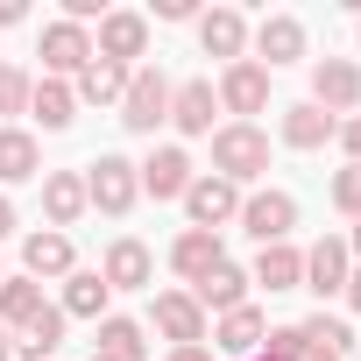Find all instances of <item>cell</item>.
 <instances>
[{"label": "cell", "mask_w": 361, "mask_h": 361, "mask_svg": "<svg viewBox=\"0 0 361 361\" xmlns=\"http://www.w3.org/2000/svg\"><path fill=\"white\" fill-rule=\"evenodd\" d=\"M220 262H227V255H220V234H206V227H185V234L170 241V269L185 276V283H199V276L220 269Z\"/></svg>", "instance_id": "obj_18"}, {"label": "cell", "mask_w": 361, "mask_h": 361, "mask_svg": "<svg viewBox=\"0 0 361 361\" xmlns=\"http://www.w3.org/2000/svg\"><path fill=\"white\" fill-rule=\"evenodd\" d=\"M262 354H269V361H305V333H298V326H269Z\"/></svg>", "instance_id": "obj_34"}, {"label": "cell", "mask_w": 361, "mask_h": 361, "mask_svg": "<svg viewBox=\"0 0 361 361\" xmlns=\"http://www.w3.org/2000/svg\"><path fill=\"white\" fill-rule=\"evenodd\" d=\"M185 213H192V227L220 234V227L241 213V185H227V177H192V192H185Z\"/></svg>", "instance_id": "obj_7"}, {"label": "cell", "mask_w": 361, "mask_h": 361, "mask_svg": "<svg viewBox=\"0 0 361 361\" xmlns=\"http://www.w3.org/2000/svg\"><path fill=\"white\" fill-rule=\"evenodd\" d=\"M333 206H340L347 220H361V163H347V170L333 177Z\"/></svg>", "instance_id": "obj_33"}, {"label": "cell", "mask_w": 361, "mask_h": 361, "mask_svg": "<svg viewBox=\"0 0 361 361\" xmlns=\"http://www.w3.org/2000/svg\"><path fill=\"white\" fill-rule=\"evenodd\" d=\"M78 99H92V106H121V92H128V64H106V57H92L85 71H78V85H71Z\"/></svg>", "instance_id": "obj_28"}, {"label": "cell", "mask_w": 361, "mask_h": 361, "mask_svg": "<svg viewBox=\"0 0 361 361\" xmlns=\"http://www.w3.org/2000/svg\"><path fill=\"white\" fill-rule=\"evenodd\" d=\"M163 121H170V78H163V71H128L121 128H128V135H156Z\"/></svg>", "instance_id": "obj_3"}, {"label": "cell", "mask_w": 361, "mask_h": 361, "mask_svg": "<svg viewBox=\"0 0 361 361\" xmlns=\"http://www.w3.org/2000/svg\"><path fill=\"white\" fill-rule=\"evenodd\" d=\"M262 340H269V319H262L255 305H241V312H220V326H213V354H234V361H248Z\"/></svg>", "instance_id": "obj_13"}, {"label": "cell", "mask_w": 361, "mask_h": 361, "mask_svg": "<svg viewBox=\"0 0 361 361\" xmlns=\"http://www.w3.org/2000/svg\"><path fill=\"white\" fill-rule=\"evenodd\" d=\"M29 71H15V64H0V114H29Z\"/></svg>", "instance_id": "obj_32"}, {"label": "cell", "mask_w": 361, "mask_h": 361, "mask_svg": "<svg viewBox=\"0 0 361 361\" xmlns=\"http://www.w3.org/2000/svg\"><path fill=\"white\" fill-rule=\"evenodd\" d=\"M298 333H305V354H333V361H340V354L354 347V333H347V319H333V312H312V319H305Z\"/></svg>", "instance_id": "obj_31"}, {"label": "cell", "mask_w": 361, "mask_h": 361, "mask_svg": "<svg viewBox=\"0 0 361 361\" xmlns=\"http://www.w3.org/2000/svg\"><path fill=\"white\" fill-rule=\"evenodd\" d=\"M43 213H50L57 234L78 227V213H85V177H78V170H50V177H43Z\"/></svg>", "instance_id": "obj_20"}, {"label": "cell", "mask_w": 361, "mask_h": 361, "mask_svg": "<svg viewBox=\"0 0 361 361\" xmlns=\"http://www.w3.org/2000/svg\"><path fill=\"white\" fill-rule=\"evenodd\" d=\"M213 114H220V99H213L206 78L170 85V121H177V135H213Z\"/></svg>", "instance_id": "obj_17"}, {"label": "cell", "mask_w": 361, "mask_h": 361, "mask_svg": "<svg viewBox=\"0 0 361 361\" xmlns=\"http://www.w3.org/2000/svg\"><path fill=\"white\" fill-rule=\"evenodd\" d=\"M156 15H163V22H192L199 8H192V0H156Z\"/></svg>", "instance_id": "obj_36"}, {"label": "cell", "mask_w": 361, "mask_h": 361, "mask_svg": "<svg viewBox=\"0 0 361 361\" xmlns=\"http://www.w3.org/2000/svg\"><path fill=\"white\" fill-rule=\"evenodd\" d=\"M135 199H142V177H135V163H128V156H99V163L85 170V206H99L106 220L135 213Z\"/></svg>", "instance_id": "obj_2"}, {"label": "cell", "mask_w": 361, "mask_h": 361, "mask_svg": "<svg viewBox=\"0 0 361 361\" xmlns=\"http://www.w3.org/2000/svg\"><path fill=\"white\" fill-rule=\"evenodd\" d=\"M248 283H262V290H298V283H305V255H298L290 241H276V248L255 255V276H248Z\"/></svg>", "instance_id": "obj_26"}, {"label": "cell", "mask_w": 361, "mask_h": 361, "mask_svg": "<svg viewBox=\"0 0 361 361\" xmlns=\"http://www.w3.org/2000/svg\"><path fill=\"white\" fill-rule=\"evenodd\" d=\"M36 57H43V78H71V71H85V64H92V36H85L78 22H50Z\"/></svg>", "instance_id": "obj_8"}, {"label": "cell", "mask_w": 361, "mask_h": 361, "mask_svg": "<svg viewBox=\"0 0 361 361\" xmlns=\"http://www.w3.org/2000/svg\"><path fill=\"white\" fill-rule=\"evenodd\" d=\"M156 333H163L170 347H206V312H199V298H192V290H163V298H156Z\"/></svg>", "instance_id": "obj_9"}, {"label": "cell", "mask_w": 361, "mask_h": 361, "mask_svg": "<svg viewBox=\"0 0 361 361\" xmlns=\"http://www.w3.org/2000/svg\"><path fill=\"white\" fill-rule=\"evenodd\" d=\"M15 234V206H8V192H0V241Z\"/></svg>", "instance_id": "obj_40"}, {"label": "cell", "mask_w": 361, "mask_h": 361, "mask_svg": "<svg viewBox=\"0 0 361 361\" xmlns=\"http://www.w3.org/2000/svg\"><path fill=\"white\" fill-rule=\"evenodd\" d=\"M227 114H262L269 106V71L255 64V57H241V64H227V78H220V92H213Z\"/></svg>", "instance_id": "obj_12"}, {"label": "cell", "mask_w": 361, "mask_h": 361, "mask_svg": "<svg viewBox=\"0 0 361 361\" xmlns=\"http://www.w3.org/2000/svg\"><path fill=\"white\" fill-rule=\"evenodd\" d=\"M0 361H15V333L8 326H0Z\"/></svg>", "instance_id": "obj_41"}, {"label": "cell", "mask_w": 361, "mask_h": 361, "mask_svg": "<svg viewBox=\"0 0 361 361\" xmlns=\"http://www.w3.org/2000/svg\"><path fill=\"white\" fill-rule=\"evenodd\" d=\"M135 177H142V192H149V199H185L199 170H192L185 149H149V163H135Z\"/></svg>", "instance_id": "obj_10"}, {"label": "cell", "mask_w": 361, "mask_h": 361, "mask_svg": "<svg viewBox=\"0 0 361 361\" xmlns=\"http://www.w3.org/2000/svg\"><path fill=\"white\" fill-rule=\"evenodd\" d=\"M92 361H106V354H92Z\"/></svg>", "instance_id": "obj_44"}, {"label": "cell", "mask_w": 361, "mask_h": 361, "mask_svg": "<svg viewBox=\"0 0 361 361\" xmlns=\"http://www.w3.org/2000/svg\"><path fill=\"white\" fill-rule=\"evenodd\" d=\"M312 106L319 114H354L361 106V71L347 64V57H326V64H312Z\"/></svg>", "instance_id": "obj_6"}, {"label": "cell", "mask_w": 361, "mask_h": 361, "mask_svg": "<svg viewBox=\"0 0 361 361\" xmlns=\"http://www.w3.org/2000/svg\"><path fill=\"white\" fill-rule=\"evenodd\" d=\"M234 220H241L262 248H276V241H290V227H298V199H290V192H248Z\"/></svg>", "instance_id": "obj_4"}, {"label": "cell", "mask_w": 361, "mask_h": 361, "mask_svg": "<svg viewBox=\"0 0 361 361\" xmlns=\"http://www.w3.org/2000/svg\"><path fill=\"white\" fill-rule=\"evenodd\" d=\"M255 50H262V71H276V64H298V57H305V22H298V15H262V29H255Z\"/></svg>", "instance_id": "obj_14"}, {"label": "cell", "mask_w": 361, "mask_h": 361, "mask_svg": "<svg viewBox=\"0 0 361 361\" xmlns=\"http://www.w3.org/2000/svg\"><path fill=\"white\" fill-rule=\"evenodd\" d=\"M340 298H347V305L361 312V269H347V290H340Z\"/></svg>", "instance_id": "obj_39"}, {"label": "cell", "mask_w": 361, "mask_h": 361, "mask_svg": "<svg viewBox=\"0 0 361 361\" xmlns=\"http://www.w3.org/2000/svg\"><path fill=\"white\" fill-rule=\"evenodd\" d=\"M333 135H340V121L319 114L312 99H305V106H283V142H290V149H326Z\"/></svg>", "instance_id": "obj_25"}, {"label": "cell", "mask_w": 361, "mask_h": 361, "mask_svg": "<svg viewBox=\"0 0 361 361\" xmlns=\"http://www.w3.org/2000/svg\"><path fill=\"white\" fill-rule=\"evenodd\" d=\"M22 15H29V8H22V0H0V29H15Z\"/></svg>", "instance_id": "obj_37"}, {"label": "cell", "mask_w": 361, "mask_h": 361, "mask_svg": "<svg viewBox=\"0 0 361 361\" xmlns=\"http://www.w3.org/2000/svg\"><path fill=\"white\" fill-rule=\"evenodd\" d=\"M192 298H199V312H241V305H248V269L220 262V269H206V276L192 283Z\"/></svg>", "instance_id": "obj_19"}, {"label": "cell", "mask_w": 361, "mask_h": 361, "mask_svg": "<svg viewBox=\"0 0 361 361\" xmlns=\"http://www.w3.org/2000/svg\"><path fill=\"white\" fill-rule=\"evenodd\" d=\"M57 347H64V312H57V305H43V312H36V319L22 326L15 354H29V361H50Z\"/></svg>", "instance_id": "obj_29"}, {"label": "cell", "mask_w": 361, "mask_h": 361, "mask_svg": "<svg viewBox=\"0 0 361 361\" xmlns=\"http://www.w3.org/2000/svg\"><path fill=\"white\" fill-rule=\"evenodd\" d=\"M22 269L43 283V276H71L78 269V255H71V234H57V227H43V234H29L22 241Z\"/></svg>", "instance_id": "obj_15"}, {"label": "cell", "mask_w": 361, "mask_h": 361, "mask_svg": "<svg viewBox=\"0 0 361 361\" xmlns=\"http://www.w3.org/2000/svg\"><path fill=\"white\" fill-rule=\"evenodd\" d=\"M347 269H354V255H347V241H340V234H326V241H312V248H305V290L340 298V290H347Z\"/></svg>", "instance_id": "obj_11"}, {"label": "cell", "mask_w": 361, "mask_h": 361, "mask_svg": "<svg viewBox=\"0 0 361 361\" xmlns=\"http://www.w3.org/2000/svg\"><path fill=\"white\" fill-rule=\"evenodd\" d=\"M36 312H43V283L36 276H0V326L22 333Z\"/></svg>", "instance_id": "obj_27"}, {"label": "cell", "mask_w": 361, "mask_h": 361, "mask_svg": "<svg viewBox=\"0 0 361 361\" xmlns=\"http://www.w3.org/2000/svg\"><path fill=\"white\" fill-rule=\"evenodd\" d=\"M142 50H149V15H135V8H114V15H99L92 57H106V64H128V57H142Z\"/></svg>", "instance_id": "obj_5"}, {"label": "cell", "mask_w": 361, "mask_h": 361, "mask_svg": "<svg viewBox=\"0 0 361 361\" xmlns=\"http://www.w3.org/2000/svg\"><path fill=\"white\" fill-rule=\"evenodd\" d=\"M29 114H36V121L57 135V128H71V114H78V92H71L64 78H36V85H29Z\"/></svg>", "instance_id": "obj_24"}, {"label": "cell", "mask_w": 361, "mask_h": 361, "mask_svg": "<svg viewBox=\"0 0 361 361\" xmlns=\"http://www.w3.org/2000/svg\"><path fill=\"white\" fill-rule=\"evenodd\" d=\"M99 276H106V290H149V276H156V262H149V248L142 241H114L106 248V262H99Z\"/></svg>", "instance_id": "obj_16"}, {"label": "cell", "mask_w": 361, "mask_h": 361, "mask_svg": "<svg viewBox=\"0 0 361 361\" xmlns=\"http://www.w3.org/2000/svg\"><path fill=\"white\" fill-rule=\"evenodd\" d=\"M170 361H213V347H170Z\"/></svg>", "instance_id": "obj_38"}, {"label": "cell", "mask_w": 361, "mask_h": 361, "mask_svg": "<svg viewBox=\"0 0 361 361\" xmlns=\"http://www.w3.org/2000/svg\"><path fill=\"white\" fill-rule=\"evenodd\" d=\"M340 149H347V163H361V114L340 121Z\"/></svg>", "instance_id": "obj_35"}, {"label": "cell", "mask_w": 361, "mask_h": 361, "mask_svg": "<svg viewBox=\"0 0 361 361\" xmlns=\"http://www.w3.org/2000/svg\"><path fill=\"white\" fill-rule=\"evenodd\" d=\"M241 43H248V22H241L234 8H213V15H199V50H206V57H227V64H241Z\"/></svg>", "instance_id": "obj_22"}, {"label": "cell", "mask_w": 361, "mask_h": 361, "mask_svg": "<svg viewBox=\"0 0 361 361\" xmlns=\"http://www.w3.org/2000/svg\"><path fill=\"white\" fill-rule=\"evenodd\" d=\"M305 361H333V354H305Z\"/></svg>", "instance_id": "obj_43"}, {"label": "cell", "mask_w": 361, "mask_h": 361, "mask_svg": "<svg viewBox=\"0 0 361 361\" xmlns=\"http://www.w3.org/2000/svg\"><path fill=\"white\" fill-rule=\"evenodd\" d=\"M43 177V149L29 128H0V185H29Z\"/></svg>", "instance_id": "obj_21"}, {"label": "cell", "mask_w": 361, "mask_h": 361, "mask_svg": "<svg viewBox=\"0 0 361 361\" xmlns=\"http://www.w3.org/2000/svg\"><path fill=\"white\" fill-rule=\"evenodd\" d=\"M106 298H114V290H106V276H99V269H71V276H64V305H57V312H64V319H106Z\"/></svg>", "instance_id": "obj_23"}, {"label": "cell", "mask_w": 361, "mask_h": 361, "mask_svg": "<svg viewBox=\"0 0 361 361\" xmlns=\"http://www.w3.org/2000/svg\"><path fill=\"white\" fill-rule=\"evenodd\" d=\"M262 170H269V135L255 121H227L213 135V177H227V185H255Z\"/></svg>", "instance_id": "obj_1"}, {"label": "cell", "mask_w": 361, "mask_h": 361, "mask_svg": "<svg viewBox=\"0 0 361 361\" xmlns=\"http://www.w3.org/2000/svg\"><path fill=\"white\" fill-rule=\"evenodd\" d=\"M92 354H106V361H142V354H149V340H142V326H135V319H114V312H106V319H99V347H92Z\"/></svg>", "instance_id": "obj_30"}, {"label": "cell", "mask_w": 361, "mask_h": 361, "mask_svg": "<svg viewBox=\"0 0 361 361\" xmlns=\"http://www.w3.org/2000/svg\"><path fill=\"white\" fill-rule=\"evenodd\" d=\"M347 255H361V220H354V234H347Z\"/></svg>", "instance_id": "obj_42"}]
</instances>
